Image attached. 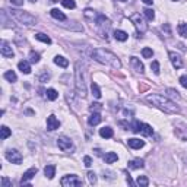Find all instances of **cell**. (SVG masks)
I'll return each mask as SVG.
<instances>
[{
	"instance_id": "1",
	"label": "cell",
	"mask_w": 187,
	"mask_h": 187,
	"mask_svg": "<svg viewBox=\"0 0 187 187\" xmlns=\"http://www.w3.org/2000/svg\"><path fill=\"white\" fill-rule=\"evenodd\" d=\"M146 101L151 102L152 105H155L156 108L162 110L164 113H168V114H176V113L180 111V107L176 105L174 101H171V99H168L164 95H160V94H151V95H148Z\"/></svg>"
},
{
	"instance_id": "2",
	"label": "cell",
	"mask_w": 187,
	"mask_h": 187,
	"mask_svg": "<svg viewBox=\"0 0 187 187\" xmlns=\"http://www.w3.org/2000/svg\"><path fill=\"white\" fill-rule=\"evenodd\" d=\"M92 57L95 61H98L101 64L110 66L113 69H120L121 67V61L116 54H113L111 51L104 48H95L92 51Z\"/></svg>"
},
{
	"instance_id": "3",
	"label": "cell",
	"mask_w": 187,
	"mask_h": 187,
	"mask_svg": "<svg viewBox=\"0 0 187 187\" xmlns=\"http://www.w3.org/2000/svg\"><path fill=\"white\" fill-rule=\"evenodd\" d=\"M75 69H76V70H75V82H76L75 85H76V92L81 98H85L88 92H86V85H85V79H83V75H82L83 67H82V64L77 61Z\"/></svg>"
},
{
	"instance_id": "4",
	"label": "cell",
	"mask_w": 187,
	"mask_h": 187,
	"mask_svg": "<svg viewBox=\"0 0 187 187\" xmlns=\"http://www.w3.org/2000/svg\"><path fill=\"white\" fill-rule=\"evenodd\" d=\"M9 15H10L13 19H16L19 23H23V25H28V27H31V25H35V23H37L35 16H32V15L28 13V12L18 10V9H10Z\"/></svg>"
},
{
	"instance_id": "5",
	"label": "cell",
	"mask_w": 187,
	"mask_h": 187,
	"mask_svg": "<svg viewBox=\"0 0 187 187\" xmlns=\"http://www.w3.org/2000/svg\"><path fill=\"white\" fill-rule=\"evenodd\" d=\"M129 129L135 133H140L143 136H152L154 135V129L152 127L149 126V124H146V123H142V121H138V120L133 121Z\"/></svg>"
},
{
	"instance_id": "6",
	"label": "cell",
	"mask_w": 187,
	"mask_h": 187,
	"mask_svg": "<svg viewBox=\"0 0 187 187\" xmlns=\"http://www.w3.org/2000/svg\"><path fill=\"white\" fill-rule=\"evenodd\" d=\"M130 19H132V22L135 23V27H136L138 37H142L143 34L146 32V29H148V25L145 22V19L142 18V15H140V13H133Z\"/></svg>"
},
{
	"instance_id": "7",
	"label": "cell",
	"mask_w": 187,
	"mask_h": 187,
	"mask_svg": "<svg viewBox=\"0 0 187 187\" xmlns=\"http://www.w3.org/2000/svg\"><path fill=\"white\" fill-rule=\"evenodd\" d=\"M60 184L63 187H77V186H82V180L77 176H64L61 178Z\"/></svg>"
},
{
	"instance_id": "8",
	"label": "cell",
	"mask_w": 187,
	"mask_h": 187,
	"mask_svg": "<svg viewBox=\"0 0 187 187\" xmlns=\"http://www.w3.org/2000/svg\"><path fill=\"white\" fill-rule=\"evenodd\" d=\"M5 156H6V160L9 161V162H12V164L19 165L22 162V155H21V152H18L16 149H9V151H6Z\"/></svg>"
},
{
	"instance_id": "9",
	"label": "cell",
	"mask_w": 187,
	"mask_h": 187,
	"mask_svg": "<svg viewBox=\"0 0 187 187\" xmlns=\"http://www.w3.org/2000/svg\"><path fill=\"white\" fill-rule=\"evenodd\" d=\"M95 23H97V27L102 31V34H105L108 29H110L111 27V22L108 18H105V15H102V13H99L98 18H97V21H95Z\"/></svg>"
},
{
	"instance_id": "10",
	"label": "cell",
	"mask_w": 187,
	"mask_h": 187,
	"mask_svg": "<svg viewBox=\"0 0 187 187\" xmlns=\"http://www.w3.org/2000/svg\"><path fill=\"white\" fill-rule=\"evenodd\" d=\"M57 146L61 151H72L73 149V142L69 138H66V136H60L57 139Z\"/></svg>"
},
{
	"instance_id": "11",
	"label": "cell",
	"mask_w": 187,
	"mask_h": 187,
	"mask_svg": "<svg viewBox=\"0 0 187 187\" xmlns=\"http://www.w3.org/2000/svg\"><path fill=\"white\" fill-rule=\"evenodd\" d=\"M37 172H38V168H37V167H32V168H29L28 171H25V172H23V176H22V178H21V184H25L27 181L32 180Z\"/></svg>"
},
{
	"instance_id": "12",
	"label": "cell",
	"mask_w": 187,
	"mask_h": 187,
	"mask_svg": "<svg viewBox=\"0 0 187 187\" xmlns=\"http://www.w3.org/2000/svg\"><path fill=\"white\" fill-rule=\"evenodd\" d=\"M0 51H2V56H5V57H13V50H12V45L9 44V43H6L5 39L0 43Z\"/></svg>"
},
{
	"instance_id": "13",
	"label": "cell",
	"mask_w": 187,
	"mask_h": 187,
	"mask_svg": "<svg viewBox=\"0 0 187 187\" xmlns=\"http://www.w3.org/2000/svg\"><path fill=\"white\" fill-rule=\"evenodd\" d=\"M168 56H170V60H171L172 66L176 67V69H180V67L183 66V60H181V57H180V54H177V53H174V51H170Z\"/></svg>"
},
{
	"instance_id": "14",
	"label": "cell",
	"mask_w": 187,
	"mask_h": 187,
	"mask_svg": "<svg viewBox=\"0 0 187 187\" xmlns=\"http://www.w3.org/2000/svg\"><path fill=\"white\" fill-rule=\"evenodd\" d=\"M60 127V121L56 118V116H48L47 117V130H56Z\"/></svg>"
},
{
	"instance_id": "15",
	"label": "cell",
	"mask_w": 187,
	"mask_h": 187,
	"mask_svg": "<svg viewBox=\"0 0 187 187\" xmlns=\"http://www.w3.org/2000/svg\"><path fill=\"white\" fill-rule=\"evenodd\" d=\"M130 63H132V67L138 72V73H143V72H145V66H143V63L139 60L138 57H135V56L130 57Z\"/></svg>"
},
{
	"instance_id": "16",
	"label": "cell",
	"mask_w": 187,
	"mask_h": 187,
	"mask_svg": "<svg viewBox=\"0 0 187 187\" xmlns=\"http://www.w3.org/2000/svg\"><path fill=\"white\" fill-rule=\"evenodd\" d=\"M127 145H129L132 149H140V148H143L145 142H143V140H140V139L133 138V139H129V140H127Z\"/></svg>"
},
{
	"instance_id": "17",
	"label": "cell",
	"mask_w": 187,
	"mask_h": 187,
	"mask_svg": "<svg viewBox=\"0 0 187 187\" xmlns=\"http://www.w3.org/2000/svg\"><path fill=\"white\" fill-rule=\"evenodd\" d=\"M99 13H97L95 10H92V9H85V12H83V16H85V19H88V21H91V22H95L97 21V18H98Z\"/></svg>"
},
{
	"instance_id": "18",
	"label": "cell",
	"mask_w": 187,
	"mask_h": 187,
	"mask_svg": "<svg viewBox=\"0 0 187 187\" xmlns=\"http://www.w3.org/2000/svg\"><path fill=\"white\" fill-rule=\"evenodd\" d=\"M101 120H102V117H101L99 113H92L88 118V123H89V126H97L98 123H101Z\"/></svg>"
},
{
	"instance_id": "19",
	"label": "cell",
	"mask_w": 187,
	"mask_h": 187,
	"mask_svg": "<svg viewBox=\"0 0 187 187\" xmlns=\"http://www.w3.org/2000/svg\"><path fill=\"white\" fill-rule=\"evenodd\" d=\"M113 135H114V132H113V129H111V127H108V126L102 127V129L99 130V136H101V138H104V139L113 138Z\"/></svg>"
},
{
	"instance_id": "20",
	"label": "cell",
	"mask_w": 187,
	"mask_h": 187,
	"mask_svg": "<svg viewBox=\"0 0 187 187\" xmlns=\"http://www.w3.org/2000/svg\"><path fill=\"white\" fill-rule=\"evenodd\" d=\"M18 69L22 72V73H25V75H29V73H31V66H29V63L25 60L18 63Z\"/></svg>"
},
{
	"instance_id": "21",
	"label": "cell",
	"mask_w": 187,
	"mask_h": 187,
	"mask_svg": "<svg viewBox=\"0 0 187 187\" xmlns=\"http://www.w3.org/2000/svg\"><path fill=\"white\" fill-rule=\"evenodd\" d=\"M143 165H145V161L140 160V158H136V160H133L129 162V168L138 170V168H143Z\"/></svg>"
},
{
	"instance_id": "22",
	"label": "cell",
	"mask_w": 187,
	"mask_h": 187,
	"mask_svg": "<svg viewBox=\"0 0 187 187\" xmlns=\"http://www.w3.org/2000/svg\"><path fill=\"white\" fill-rule=\"evenodd\" d=\"M44 174H45V177H47V178H50V180H51V178H54V176H56V165H47V167H45L44 168Z\"/></svg>"
},
{
	"instance_id": "23",
	"label": "cell",
	"mask_w": 187,
	"mask_h": 187,
	"mask_svg": "<svg viewBox=\"0 0 187 187\" xmlns=\"http://www.w3.org/2000/svg\"><path fill=\"white\" fill-rule=\"evenodd\" d=\"M50 15L54 18V19H57V21H66V15L63 12H60L59 9H51Z\"/></svg>"
},
{
	"instance_id": "24",
	"label": "cell",
	"mask_w": 187,
	"mask_h": 187,
	"mask_svg": "<svg viewBox=\"0 0 187 187\" xmlns=\"http://www.w3.org/2000/svg\"><path fill=\"white\" fill-rule=\"evenodd\" d=\"M117 160H118V156H117L116 152H107V154L104 155L105 164H113V162H116Z\"/></svg>"
},
{
	"instance_id": "25",
	"label": "cell",
	"mask_w": 187,
	"mask_h": 187,
	"mask_svg": "<svg viewBox=\"0 0 187 187\" xmlns=\"http://www.w3.org/2000/svg\"><path fill=\"white\" fill-rule=\"evenodd\" d=\"M54 63L57 64V66H60V67H67V66H69V60L64 59L63 56H56V57H54Z\"/></svg>"
},
{
	"instance_id": "26",
	"label": "cell",
	"mask_w": 187,
	"mask_h": 187,
	"mask_svg": "<svg viewBox=\"0 0 187 187\" xmlns=\"http://www.w3.org/2000/svg\"><path fill=\"white\" fill-rule=\"evenodd\" d=\"M114 38H116L117 41H126V39L129 38V35H127V32L121 31V29H116V31H114Z\"/></svg>"
},
{
	"instance_id": "27",
	"label": "cell",
	"mask_w": 187,
	"mask_h": 187,
	"mask_svg": "<svg viewBox=\"0 0 187 187\" xmlns=\"http://www.w3.org/2000/svg\"><path fill=\"white\" fill-rule=\"evenodd\" d=\"M12 135V130L9 129V127L6 126H2V129H0V139L2 140H5V139H7L9 136Z\"/></svg>"
},
{
	"instance_id": "28",
	"label": "cell",
	"mask_w": 187,
	"mask_h": 187,
	"mask_svg": "<svg viewBox=\"0 0 187 187\" xmlns=\"http://www.w3.org/2000/svg\"><path fill=\"white\" fill-rule=\"evenodd\" d=\"M35 38L38 39V41H43V43H45V44H51V38H50L48 35L43 34V32L35 34Z\"/></svg>"
},
{
	"instance_id": "29",
	"label": "cell",
	"mask_w": 187,
	"mask_h": 187,
	"mask_svg": "<svg viewBox=\"0 0 187 187\" xmlns=\"http://www.w3.org/2000/svg\"><path fill=\"white\" fill-rule=\"evenodd\" d=\"M5 79L6 81H9V82H16V73L13 70H7V72H5Z\"/></svg>"
},
{
	"instance_id": "30",
	"label": "cell",
	"mask_w": 187,
	"mask_h": 187,
	"mask_svg": "<svg viewBox=\"0 0 187 187\" xmlns=\"http://www.w3.org/2000/svg\"><path fill=\"white\" fill-rule=\"evenodd\" d=\"M178 34L181 35L183 38H187V23H184V22H181V23H178Z\"/></svg>"
},
{
	"instance_id": "31",
	"label": "cell",
	"mask_w": 187,
	"mask_h": 187,
	"mask_svg": "<svg viewBox=\"0 0 187 187\" xmlns=\"http://www.w3.org/2000/svg\"><path fill=\"white\" fill-rule=\"evenodd\" d=\"M47 98L50 99V101H54V99H57V97H59V92L56 91V89H47Z\"/></svg>"
},
{
	"instance_id": "32",
	"label": "cell",
	"mask_w": 187,
	"mask_h": 187,
	"mask_svg": "<svg viewBox=\"0 0 187 187\" xmlns=\"http://www.w3.org/2000/svg\"><path fill=\"white\" fill-rule=\"evenodd\" d=\"M91 89H92V95L95 97V98H101V91H99L98 85H97L95 82L91 83Z\"/></svg>"
},
{
	"instance_id": "33",
	"label": "cell",
	"mask_w": 187,
	"mask_h": 187,
	"mask_svg": "<svg viewBox=\"0 0 187 187\" xmlns=\"http://www.w3.org/2000/svg\"><path fill=\"white\" fill-rule=\"evenodd\" d=\"M136 184H138V186H142V187H146V186L149 184V180H148V178H146L145 176H139Z\"/></svg>"
},
{
	"instance_id": "34",
	"label": "cell",
	"mask_w": 187,
	"mask_h": 187,
	"mask_svg": "<svg viewBox=\"0 0 187 187\" xmlns=\"http://www.w3.org/2000/svg\"><path fill=\"white\" fill-rule=\"evenodd\" d=\"M143 15L146 16L148 21H154V19H155V13H154L152 9H143Z\"/></svg>"
},
{
	"instance_id": "35",
	"label": "cell",
	"mask_w": 187,
	"mask_h": 187,
	"mask_svg": "<svg viewBox=\"0 0 187 187\" xmlns=\"http://www.w3.org/2000/svg\"><path fill=\"white\" fill-rule=\"evenodd\" d=\"M61 5L67 7V9H75L76 7V3H75V0H61Z\"/></svg>"
},
{
	"instance_id": "36",
	"label": "cell",
	"mask_w": 187,
	"mask_h": 187,
	"mask_svg": "<svg viewBox=\"0 0 187 187\" xmlns=\"http://www.w3.org/2000/svg\"><path fill=\"white\" fill-rule=\"evenodd\" d=\"M142 56L145 59H151V57L154 56V51H152V48H149V47H145V48L142 50Z\"/></svg>"
},
{
	"instance_id": "37",
	"label": "cell",
	"mask_w": 187,
	"mask_h": 187,
	"mask_svg": "<svg viewBox=\"0 0 187 187\" xmlns=\"http://www.w3.org/2000/svg\"><path fill=\"white\" fill-rule=\"evenodd\" d=\"M29 60H31V63H38L39 54L38 53H35V51H31V53H29Z\"/></svg>"
},
{
	"instance_id": "38",
	"label": "cell",
	"mask_w": 187,
	"mask_h": 187,
	"mask_svg": "<svg viewBox=\"0 0 187 187\" xmlns=\"http://www.w3.org/2000/svg\"><path fill=\"white\" fill-rule=\"evenodd\" d=\"M89 110L92 111V113H99V111L102 110V105L98 104V102H94V104H91V107H89Z\"/></svg>"
},
{
	"instance_id": "39",
	"label": "cell",
	"mask_w": 187,
	"mask_h": 187,
	"mask_svg": "<svg viewBox=\"0 0 187 187\" xmlns=\"http://www.w3.org/2000/svg\"><path fill=\"white\" fill-rule=\"evenodd\" d=\"M167 94L170 95V97H172V98H176V99H180V94L177 92L176 89H172V88H168L167 89Z\"/></svg>"
},
{
	"instance_id": "40",
	"label": "cell",
	"mask_w": 187,
	"mask_h": 187,
	"mask_svg": "<svg viewBox=\"0 0 187 187\" xmlns=\"http://www.w3.org/2000/svg\"><path fill=\"white\" fill-rule=\"evenodd\" d=\"M151 69H152V72L155 75H160V63L158 61H152L151 63Z\"/></svg>"
},
{
	"instance_id": "41",
	"label": "cell",
	"mask_w": 187,
	"mask_h": 187,
	"mask_svg": "<svg viewBox=\"0 0 187 187\" xmlns=\"http://www.w3.org/2000/svg\"><path fill=\"white\" fill-rule=\"evenodd\" d=\"M88 180H89L91 184H95V183H97V176H95V172L89 171V172H88Z\"/></svg>"
},
{
	"instance_id": "42",
	"label": "cell",
	"mask_w": 187,
	"mask_h": 187,
	"mask_svg": "<svg viewBox=\"0 0 187 187\" xmlns=\"http://www.w3.org/2000/svg\"><path fill=\"white\" fill-rule=\"evenodd\" d=\"M12 181L7 178V177H2V187H10Z\"/></svg>"
},
{
	"instance_id": "43",
	"label": "cell",
	"mask_w": 187,
	"mask_h": 187,
	"mask_svg": "<svg viewBox=\"0 0 187 187\" xmlns=\"http://www.w3.org/2000/svg\"><path fill=\"white\" fill-rule=\"evenodd\" d=\"M83 164H85V167H91V165H92V158H91V156H88V155H86V156H83Z\"/></svg>"
},
{
	"instance_id": "44",
	"label": "cell",
	"mask_w": 187,
	"mask_h": 187,
	"mask_svg": "<svg viewBox=\"0 0 187 187\" xmlns=\"http://www.w3.org/2000/svg\"><path fill=\"white\" fill-rule=\"evenodd\" d=\"M48 79H50V75H48V73H43V75L39 76V81H41V82H47Z\"/></svg>"
},
{
	"instance_id": "45",
	"label": "cell",
	"mask_w": 187,
	"mask_h": 187,
	"mask_svg": "<svg viewBox=\"0 0 187 187\" xmlns=\"http://www.w3.org/2000/svg\"><path fill=\"white\" fill-rule=\"evenodd\" d=\"M180 83H181V86L187 89V76H181L180 77Z\"/></svg>"
},
{
	"instance_id": "46",
	"label": "cell",
	"mask_w": 187,
	"mask_h": 187,
	"mask_svg": "<svg viewBox=\"0 0 187 187\" xmlns=\"http://www.w3.org/2000/svg\"><path fill=\"white\" fill-rule=\"evenodd\" d=\"M9 2L15 6H22L23 5V0H9Z\"/></svg>"
},
{
	"instance_id": "47",
	"label": "cell",
	"mask_w": 187,
	"mask_h": 187,
	"mask_svg": "<svg viewBox=\"0 0 187 187\" xmlns=\"http://www.w3.org/2000/svg\"><path fill=\"white\" fill-rule=\"evenodd\" d=\"M126 180H127V183H129L130 186H133V184H135V183H133V180H132V177H130V176H127V177H126Z\"/></svg>"
},
{
	"instance_id": "48",
	"label": "cell",
	"mask_w": 187,
	"mask_h": 187,
	"mask_svg": "<svg viewBox=\"0 0 187 187\" xmlns=\"http://www.w3.org/2000/svg\"><path fill=\"white\" fill-rule=\"evenodd\" d=\"M152 2L154 0H143V3H146V5H152Z\"/></svg>"
},
{
	"instance_id": "49",
	"label": "cell",
	"mask_w": 187,
	"mask_h": 187,
	"mask_svg": "<svg viewBox=\"0 0 187 187\" xmlns=\"http://www.w3.org/2000/svg\"><path fill=\"white\" fill-rule=\"evenodd\" d=\"M51 2H53V3H57V2H59V0H51Z\"/></svg>"
},
{
	"instance_id": "50",
	"label": "cell",
	"mask_w": 187,
	"mask_h": 187,
	"mask_svg": "<svg viewBox=\"0 0 187 187\" xmlns=\"http://www.w3.org/2000/svg\"><path fill=\"white\" fill-rule=\"evenodd\" d=\"M29 2H31V3H35V2H37V0H29Z\"/></svg>"
},
{
	"instance_id": "51",
	"label": "cell",
	"mask_w": 187,
	"mask_h": 187,
	"mask_svg": "<svg viewBox=\"0 0 187 187\" xmlns=\"http://www.w3.org/2000/svg\"><path fill=\"white\" fill-rule=\"evenodd\" d=\"M118 2H126V0H118Z\"/></svg>"
}]
</instances>
